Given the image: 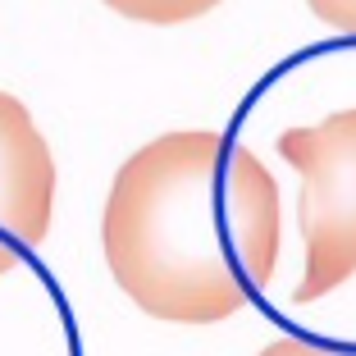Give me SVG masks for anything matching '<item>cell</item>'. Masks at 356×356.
Returning a JSON list of instances; mask_svg holds the SVG:
<instances>
[{"mask_svg": "<svg viewBox=\"0 0 356 356\" xmlns=\"http://www.w3.org/2000/svg\"><path fill=\"white\" fill-rule=\"evenodd\" d=\"M279 229V183L265 160L210 128L133 151L101 210L115 283L169 325H220L270 288Z\"/></svg>", "mask_w": 356, "mask_h": 356, "instance_id": "obj_1", "label": "cell"}, {"mask_svg": "<svg viewBox=\"0 0 356 356\" xmlns=\"http://www.w3.org/2000/svg\"><path fill=\"white\" fill-rule=\"evenodd\" d=\"M279 156L302 174L297 224L306 265L293 302L311 306L356 279V110L279 133Z\"/></svg>", "mask_w": 356, "mask_h": 356, "instance_id": "obj_2", "label": "cell"}, {"mask_svg": "<svg viewBox=\"0 0 356 356\" xmlns=\"http://www.w3.org/2000/svg\"><path fill=\"white\" fill-rule=\"evenodd\" d=\"M55 215V160L19 96L0 92V274L42 247Z\"/></svg>", "mask_w": 356, "mask_h": 356, "instance_id": "obj_3", "label": "cell"}, {"mask_svg": "<svg viewBox=\"0 0 356 356\" xmlns=\"http://www.w3.org/2000/svg\"><path fill=\"white\" fill-rule=\"evenodd\" d=\"M256 356H343V352H325V347L297 343V338H279V343H270L265 352H256Z\"/></svg>", "mask_w": 356, "mask_h": 356, "instance_id": "obj_4", "label": "cell"}]
</instances>
